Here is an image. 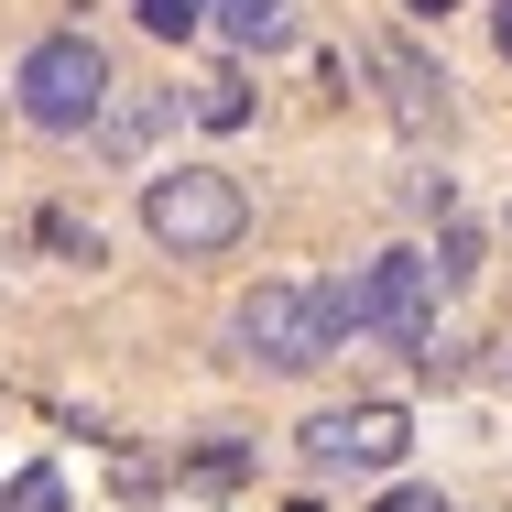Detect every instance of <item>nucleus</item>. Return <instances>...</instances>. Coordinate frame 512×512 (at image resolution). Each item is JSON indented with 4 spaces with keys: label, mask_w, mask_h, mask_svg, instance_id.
<instances>
[{
    "label": "nucleus",
    "mask_w": 512,
    "mask_h": 512,
    "mask_svg": "<svg viewBox=\"0 0 512 512\" xmlns=\"http://www.w3.org/2000/svg\"><path fill=\"white\" fill-rule=\"evenodd\" d=\"M11 109H22L33 131H88L109 109V55L88 33H44V44L11 66Z\"/></svg>",
    "instance_id": "nucleus-4"
},
{
    "label": "nucleus",
    "mask_w": 512,
    "mask_h": 512,
    "mask_svg": "<svg viewBox=\"0 0 512 512\" xmlns=\"http://www.w3.org/2000/svg\"><path fill=\"white\" fill-rule=\"evenodd\" d=\"M327 349H349V327H338V306H327V284H251V295L229 306V360H240V371L295 382V371H316Z\"/></svg>",
    "instance_id": "nucleus-1"
},
{
    "label": "nucleus",
    "mask_w": 512,
    "mask_h": 512,
    "mask_svg": "<svg viewBox=\"0 0 512 512\" xmlns=\"http://www.w3.org/2000/svg\"><path fill=\"white\" fill-rule=\"evenodd\" d=\"M197 120H207V131H240V120H251V88H240V77H207V88H197Z\"/></svg>",
    "instance_id": "nucleus-8"
},
{
    "label": "nucleus",
    "mask_w": 512,
    "mask_h": 512,
    "mask_svg": "<svg viewBox=\"0 0 512 512\" xmlns=\"http://www.w3.org/2000/svg\"><path fill=\"white\" fill-rule=\"evenodd\" d=\"M382 512H447V491H414L404 480V491H382Z\"/></svg>",
    "instance_id": "nucleus-12"
},
{
    "label": "nucleus",
    "mask_w": 512,
    "mask_h": 512,
    "mask_svg": "<svg viewBox=\"0 0 512 512\" xmlns=\"http://www.w3.org/2000/svg\"><path fill=\"white\" fill-rule=\"evenodd\" d=\"M404 11H414V22H447V11H458V0H404Z\"/></svg>",
    "instance_id": "nucleus-13"
},
{
    "label": "nucleus",
    "mask_w": 512,
    "mask_h": 512,
    "mask_svg": "<svg viewBox=\"0 0 512 512\" xmlns=\"http://www.w3.org/2000/svg\"><path fill=\"white\" fill-rule=\"evenodd\" d=\"M207 22H218L229 44H251V55L295 44V0H207Z\"/></svg>",
    "instance_id": "nucleus-7"
},
{
    "label": "nucleus",
    "mask_w": 512,
    "mask_h": 512,
    "mask_svg": "<svg viewBox=\"0 0 512 512\" xmlns=\"http://www.w3.org/2000/svg\"><path fill=\"white\" fill-rule=\"evenodd\" d=\"M131 11H142V33H164V44H186L207 22V0H131Z\"/></svg>",
    "instance_id": "nucleus-9"
},
{
    "label": "nucleus",
    "mask_w": 512,
    "mask_h": 512,
    "mask_svg": "<svg viewBox=\"0 0 512 512\" xmlns=\"http://www.w3.org/2000/svg\"><path fill=\"white\" fill-rule=\"evenodd\" d=\"M371 66H382V88H393V120H404L414 142H425V131H447V77H436L414 44H371Z\"/></svg>",
    "instance_id": "nucleus-6"
},
{
    "label": "nucleus",
    "mask_w": 512,
    "mask_h": 512,
    "mask_svg": "<svg viewBox=\"0 0 512 512\" xmlns=\"http://www.w3.org/2000/svg\"><path fill=\"white\" fill-rule=\"evenodd\" d=\"M491 44H502V55H512V0H502V11H491Z\"/></svg>",
    "instance_id": "nucleus-14"
},
{
    "label": "nucleus",
    "mask_w": 512,
    "mask_h": 512,
    "mask_svg": "<svg viewBox=\"0 0 512 512\" xmlns=\"http://www.w3.org/2000/svg\"><path fill=\"white\" fill-rule=\"evenodd\" d=\"M327 306H338L349 338L371 327V338H393V349L425 360V349H436V262H425V251H382L371 273H338V284H327Z\"/></svg>",
    "instance_id": "nucleus-2"
},
{
    "label": "nucleus",
    "mask_w": 512,
    "mask_h": 512,
    "mask_svg": "<svg viewBox=\"0 0 512 512\" xmlns=\"http://www.w3.org/2000/svg\"><path fill=\"white\" fill-rule=\"evenodd\" d=\"M404 447H414L404 404H349L306 425V469H404Z\"/></svg>",
    "instance_id": "nucleus-5"
},
{
    "label": "nucleus",
    "mask_w": 512,
    "mask_h": 512,
    "mask_svg": "<svg viewBox=\"0 0 512 512\" xmlns=\"http://www.w3.org/2000/svg\"><path fill=\"white\" fill-rule=\"evenodd\" d=\"M284 512H327V502H284Z\"/></svg>",
    "instance_id": "nucleus-15"
},
{
    "label": "nucleus",
    "mask_w": 512,
    "mask_h": 512,
    "mask_svg": "<svg viewBox=\"0 0 512 512\" xmlns=\"http://www.w3.org/2000/svg\"><path fill=\"white\" fill-rule=\"evenodd\" d=\"M142 229H153L175 262H207V251H229V240L251 229V197H240V175H218V164H164V175L142 186Z\"/></svg>",
    "instance_id": "nucleus-3"
},
{
    "label": "nucleus",
    "mask_w": 512,
    "mask_h": 512,
    "mask_svg": "<svg viewBox=\"0 0 512 512\" xmlns=\"http://www.w3.org/2000/svg\"><path fill=\"white\" fill-rule=\"evenodd\" d=\"M469 273H480V240L447 229V240H436V284H469Z\"/></svg>",
    "instance_id": "nucleus-11"
},
{
    "label": "nucleus",
    "mask_w": 512,
    "mask_h": 512,
    "mask_svg": "<svg viewBox=\"0 0 512 512\" xmlns=\"http://www.w3.org/2000/svg\"><path fill=\"white\" fill-rule=\"evenodd\" d=\"M0 512H66V480H55V469H22V480L0 491Z\"/></svg>",
    "instance_id": "nucleus-10"
}]
</instances>
